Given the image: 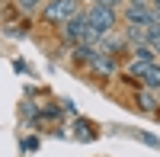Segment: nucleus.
<instances>
[{
  "mask_svg": "<svg viewBox=\"0 0 160 157\" xmlns=\"http://www.w3.org/2000/svg\"><path fill=\"white\" fill-rule=\"evenodd\" d=\"M64 38H68L71 45H83V42H90V45H99L102 38L90 29V23H87V13H77V16H71L68 23H64Z\"/></svg>",
  "mask_w": 160,
  "mask_h": 157,
  "instance_id": "nucleus-1",
  "label": "nucleus"
},
{
  "mask_svg": "<svg viewBox=\"0 0 160 157\" xmlns=\"http://www.w3.org/2000/svg\"><path fill=\"white\" fill-rule=\"evenodd\" d=\"M87 23H90V29L102 38V35H109L115 26H118V13H115V7L93 3V7H90V13H87Z\"/></svg>",
  "mask_w": 160,
  "mask_h": 157,
  "instance_id": "nucleus-2",
  "label": "nucleus"
},
{
  "mask_svg": "<svg viewBox=\"0 0 160 157\" xmlns=\"http://www.w3.org/2000/svg\"><path fill=\"white\" fill-rule=\"evenodd\" d=\"M80 7H77V0H48L45 10H42V19L45 23H68L71 16H77Z\"/></svg>",
  "mask_w": 160,
  "mask_h": 157,
  "instance_id": "nucleus-3",
  "label": "nucleus"
},
{
  "mask_svg": "<svg viewBox=\"0 0 160 157\" xmlns=\"http://www.w3.org/2000/svg\"><path fill=\"white\" fill-rule=\"evenodd\" d=\"M125 19H128V26H141V29H148L151 23H157V10L148 3V0H131L128 10H125Z\"/></svg>",
  "mask_w": 160,
  "mask_h": 157,
  "instance_id": "nucleus-4",
  "label": "nucleus"
},
{
  "mask_svg": "<svg viewBox=\"0 0 160 157\" xmlns=\"http://www.w3.org/2000/svg\"><path fill=\"white\" fill-rule=\"evenodd\" d=\"M90 71L96 74V77H115L118 71V64H115V55H109V51H96V55L90 58Z\"/></svg>",
  "mask_w": 160,
  "mask_h": 157,
  "instance_id": "nucleus-5",
  "label": "nucleus"
},
{
  "mask_svg": "<svg viewBox=\"0 0 160 157\" xmlns=\"http://www.w3.org/2000/svg\"><path fill=\"white\" fill-rule=\"evenodd\" d=\"M141 80H144V87H148V90H160V64H157V61H151V68L144 71Z\"/></svg>",
  "mask_w": 160,
  "mask_h": 157,
  "instance_id": "nucleus-6",
  "label": "nucleus"
},
{
  "mask_svg": "<svg viewBox=\"0 0 160 157\" xmlns=\"http://www.w3.org/2000/svg\"><path fill=\"white\" fill-rule=\"evenodd\" d=\"M144 42H148V45L157 51V55H160V19H157V23H151L148 29H144Z\"/></svg>",
  "mask_w": 160,
  "mask_h": 157,
  "instance_id": "nucleus-7",
  "label": "nucleus"
},
{
  "mask_svg": "<svg viewBox=\"0 0 160 157\" xmlns=\"http://www.w3.org/2000/svg\"><path fill=\"white\" fill-rule=\"evenodd\" d=\"M138 106L144 112H154L157 109V90H141V93H138Z\"/></svg>",
  "mask_w": 160,
  "mask_h": 157,
  "instance_id": "nucleus-8",
  "label": "nucleus"
},
{
  "mask_svg": "<svg viewBox=\"0 0 160 157\" xmlns=\"http://www.w3.org/2000/svg\"><path fill=\"white\" fill-rule=\"evenodd\" d=\"M131 51H135V58H138V61H154V55H157V51H154L148 42H138Z\"/></svg>",
  "mask_w": 160,
  "mask_h": 157,
  "instance_id": "nucleus-9",
  "label": "nucleus"
},
{
  "mask_svg": "<svg viewBox=\"0 0 160 157\" xmlns=\"http://www.w3.org/2000/svg\"><path fill=\"white\" fill-rule=\"evenodd\" d=\"M148 68H151V61H138V58H135V61L128 64V77H144Z\"/></svg>",
  "mask_w": 160,
  "mask_h": 157,
  "instance_id": "nucleus-10",
  "label": "nucleus"
},
{
  "mask_svg": "<svg viewBox=\"0 0 160 157\" xmlns=\"http://www.w3.org/2000/svg\"><path fill=\"white\" fill-rule=\"evenodd\" d=\"M16 3H19V10L32 13V10H38V7H42V0H16Z\"/></svg>",
  "mask_w": 160,
  "mask_h": 157,
  "instance_id": "nucleus-11",
  "label": "nucleus"
},
{
  "mask_svg": "<svg viewBox=\"0 0 160 157\" xmlns=\"http://www.w3.org/2000/svg\"><path fill=\"white\" fill-rule=\"evenodd\" d=\"M96 3H106V7H115V3H122V0H96Z\"/></svg>",
  "mask_w": 160,
  "mask_h": 157,
  "instance_id": "nucleus-12",
  "label": "nucleus"
},
{
  "mask_svg": "<svg viewBox=\"0 0 160 157\" xmlns=\"http://www.w3.org/2000/svg\"><path fill=\"white\" fill-rule=\"evenodd\" d=\"M148 3H151V7H154V10L160 13V0H148Z\"/></svg>",
  "mask_w": 160,
  "mask_h": 157,
  "instance_id": "nucleus-13",
  "label": "nucleus"
}]
</instances>
